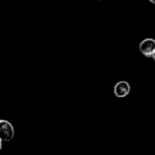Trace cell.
I'll use <instances>...</instances> for the list:
<instances>
[{
  "label": "cell",
  "mask_w": 155,
  "mask_h": 155,
  "mask_svg": "<svg viewBox=\"0 0 155 155\" xmlns=\"http://www.w3.org/2000/svg\"><path fill=\"white\" fill-rule=\"evenodd\" d=\"M2 143H3V141L0 139V151H1V149H2Z\"/></svg>",
  "instance_id": "4"
},
{
  "label": "cell",
  "mask_w": 155,
  "mask_h": 155,
  "mask_svg": "<svg viewBox=\"0 0 155 155\" xmlns=\"http://www.w3.org/2000/svg\"><path fill=\"white\" fill-rule=\"evenodd\" d=\"M139 49L144 56L153 57V52L155 51V39H153V38L143 39L140 43Z\"/></svg>",
  "instance_id": "2"
},
{
  "label": "cell",
  "mask_w": 155,
  "mask_h": 155,
  "mask_svg": "<svg viewBox=\"0 0 155 155\" xmlns=\"http://www.w3.org/2000/svg\"><path fill=\"white\" fill-rule=\"evenodd\" d=\"M153 58L154 59V61H155V51L153 52Z\"/></svg>",
  "instance_id": "6"
},
{
  "label": "cell",
  "mask_w": 155,
  "mask_h": 155,
  "mask_svg": "<svg viewBox=\"0 0 155 155\" xmlns=\"http://www.w3.org/2000/svg\"><path fill=\"white\" fill-rule=\"evenodd\" d=\"M15 136V129L11 123L0 120V139L3 142H11Z\"/></svg>",
  "instance_id": "1"
},
{
  "label": "cell",
  "mask_w": 155,
  "mask_h": 155,
  "mask_svg": "<svg viewBox=\"0 0 155 155\" xmlns=\"http://www.w3.org/2000/svg\"><path fill=\"white\" fill-rule=\"evenodd\" d=\"M149 1H150L151 3H153V4H154L155 5V0H149Z\"/></svg>",
  "instance_id": "5"
},
{
  "label": "cell",
  "mask_w": 155,
  "mask_h": 155,
  "mask_svg": "<svg viewBox=\"0 0 155 155\" xmlns=\"http://www.w3.org/2000/svg\"><path fill=\"white\" fill-rule=\"evenodd\" d=\"M114 92L116 97L124 98L126 97L131 92V86L128 82L126 81H120L118 82L114 88Z\"/></svg>",
  "instance_id": "3"
}]
</instances>
